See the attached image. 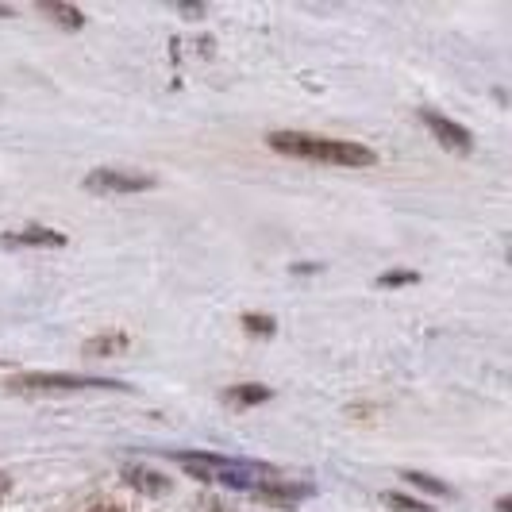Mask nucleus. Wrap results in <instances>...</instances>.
<instances>
[{"mask_svg":"<svg viewBox=\"0 0 512 512\" xmlns=\"http://www.w3.org/2000/svg\"><path fill=\"white\" fill-rule=\"evenodd\" d=\"M266 143L278 154L305 158V162H324V166H374L378 162V154L362 147V143L324 139V135H308V131H274V135H266Z\"/></svg>","mask_w":512,"mask_h":512,"instance_id":"f257e3e1","label":"nucleus"},{"mask_svg":"<svg viewBox=\"0 0 512 512\" xmlns=\"http://www.w3.org/2000/svg\"><path fill=\"white\" fill-rule=\"evenodd\" d=\"M178 462L205 482H220L228 489H262L266 482H274V466L255 459H224V455H178Z\"/></svg>","mask_w":512,"mask_h":512,"instance_id":"f03ea898","label":"nucleus"},{"mask_svg":"<svg viewBox=\"0 0 512 512\" xmlns=\"http://www.w3.org/2000/svg\"><path fill=\"white\" fill-rule=\"evenodd\" d=\"M8 389H16V393H54V389H128V385L112 382V378H89V374H51V370H39V374L12 378Z\"/></svg>","mask_w":512,"mask_h":512,"instance_id":"7ed1b4c3","label":"nucleus"},{"mask_svg":"<svg viewBox=\"0 0 512 512\" xmlns=\"http://www.w3.org/2000/svg\"><path fill=\"white\" fill-rule=\"evenodd\" d=\"M420 124L436 135V143L443 147V151H451V154H470V151H474L470 131L462 128V124H455V120H447V116L432 112V108H420Z\"/></svg>","mask_w":512,"mask_h":512,"instance_id":"20e7f679","label":"nucleus"},{"mask_svg":"<svg viewBox=\"0 0 512 512\" xmlns=\"http://www.w3.org/2000/svg\"><path fill=\"white\" fill-rule=\"evenodd\" d=\"M89 193H143L151 189V174H131V170H93L81 181Z\"/></svg>","mask_w":512,"mask_h":512,"instance_id":"39448f33","label":"nucleus"},{"mask_svg":"<svg viewBox=\"0 0 512 512\" xmlns=\"http://www.w3.org/2000/svg\"><path fill=\"white\" fill-rule=\"evenodd\" d=\"M0 247H66V235L51 228H24V231H4Z\"/></svg>","mask_w":512,"mask_h":512,"instance_id":"423d86ee","label":"nucleus"},{"mask_svg":"<svg viewBox=\"0 0 512 512\" xmlns=\"http://www.w3.org/2000/svg\"><path fill=\"white\" fill-rule=\"evenodd\" d=\"M124 482H128L131 489H139V493H151V497L170 493V478L158 474V470H147V466H128V470H124Z\"/></svg>","mask_w":512,"mask_h":512,"instance_id":"0eeeda50","label":"nucleus"},{"mask_svg":"<svg viewBox=\"0 0 512 512\" xmlns=\"http://www.w3.org/2000/svg\"><path fill=\"white\" fill-rule=\"evenodd\" d=\"M262 501H270V505H297V501H305L312 486H274V482H266L262 489H255Z\"/></svg>","mask_w":512,"mask_h":512,"instance_id":"6e6552de","label":"nucleus"},{"mask_svg":"<svg viewBox=\"0 0 512 512\" xmlns=\"http://www.w3.org/2000/svg\"><path fill=\"white\" fill-rule=\"evenodd\" d=\"M224 401H228V405L251 409V405L270 401V389H266V385H231V389H224Z\"/></svg>","mask_w":512,"mask_h":512,"instance_id":"1a4fd4ad","label":"nucleus"},{"mask_svg":"<svg viewBox=\"0 0 512 512\" xmlns=\"http://www.w3.org/2000/svg\"><path fill=\"white\" fill-rule=\"evenodd\" d=\"M39 8H43V16H51L54 24H62L66 31H77V27L85 24V16L77 8H70V4H39Z\"/></svg>","mask_w":512,"mask_h":512,"instance_id":"9d476101","label":"nucleus"},{"mask_svg":"<svg viewBox=\"0 0 512 512\" xmlns=\"http://www.w3.org/2000/svg\"><path fill=\"white\" fill-rule=\"evenodd\" d=\"M128 347V339L124 335H97L93 343H85V351L89 355H112V351H124Z\"/></svg>","mask_w":512,"mask_h":512,"instance_id":"9b49d317","label":"nucleus"},{"mask_svg":"<svg viewBox=\"0 0 512 512\" xmlns=\"http://www.w3.org/2000/svg\"><path fill=\"white\" fill-rule=\"evenodd\" d=\"M412 486L416 489H428V493H436V497H451V489H447V482H439V478H432V474H420V470H409L405 474Z\"/></svg>","mask_w":512,"mask_h":512,"instance_id":"f8f14e48","label":"nucleus"},{"mask_svg":"<svg viewBox=\"0 0 512 512\" xmlns=\"http://www.w3.org/2000/svg\"><path fill=\"white\" fill-rule=\"evenodd\" d=\"M389 509H401V512H432L424 501H412V497H405V493H385L382 497Z\"/></svg>","mask_w":512,"mask_h":512,"instance_id":"ddd939ff","label":"nucleus"},{"mask_svg":"<svg viewBox=\"0 0 512 512\" xmlns=\"http://www.w3.org/2000/svg\"><path fill=\"white\" fill-rule=\"evenodd\" d=\"M243 328H247L251 335H274L278 324H274L270 316H255V312H251V316H243Z\"/></svg>","mask_w":512,"mask_h":512,"instance_id":"4468645a","label":"nucleus"},{"mask_svg":"<svg viewBox=\"0 0 512 512\" xmlns=\"http://www.w3.org/2000/svg\"><path fill=\"white\" fill-rule=\"evenodd\" d=\"M416 278H420V274H412V270H389V274L378 278V285H385V289H389V285H412Z\"/></svg>","mask_w":512,"mask_h":512,"instance_id":"2eb2a0df","label":"nucleus"},{"mask_svg":"<svg viewBox=\"0 0 512 512\" xmlns=\"http://www.w3.org/2000/svg\"><path fill=\"white\" fill-rule=\"evenodd\" d=\"M4 489H8V478H4V474H0V497H4Z\"/></svg>","mask_w":512,"mask_h":512,"instance_id":"dca6fc26","label":"nucleus"},{"mask_svg":"<svg viewBox=\"0 0 512 512\" xmlns=\"http://www.w3.org/2000/svg\"><path fill=\"white\" fill-rule=\"evenodd\" d=\"M93 512H120V509H112V505H101V509H93Z\"/></svg>","mask_w":512,"mask_h":512,"instance_id":"f3484780","label":"nucleus"}]
</instances>
